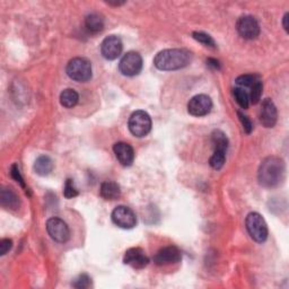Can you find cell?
<instances>
[{
	"label": "cell",
	"instance_id": "cell-1",
	"mask_svg": "<svg viewBox=\"0 0 289 289\" xmlns=\"http://www.w3.org/2000/svg\"><path fill=\"white\" fill-rule=\"evenodd\" d=\"M286 175V165L281 158L276 156L266 157L261 163L258 177L261 185L265 188H275L281 184Z\"/></svg>",
	"mask_w": 289,
	"mask_h": 289
},
{
	"label": "cell",
	"instance_id": "cell-2",
	"mask_svg": "<svg viewBox=\"0 0 289 289\" xmlns=\"http://www.w3.org/2000/svg\"><path fill=\"white\" fill-rule=\"evenodd\" d=\"M191 61V53L184 49H167L157 53L154 64L160 70H177L187 67Z\"/></svg>",
	"mask_w": 289,
	"mask_h": 289
},
{
	"label": "cell",
	"instance_id": "cell-3",
	"mask_svg": "<svg viewBox=\"0 0 289 289\" xmlns=\"http://www.w3.org/2000/svg\"><path fill=\"white\" fill-rule=\"evenodd\" d=\"M67 75L78 83H86L92 78V64L85 58H74L66 68Z\"/></svg>",
	"mask_w": 289,
	"mask_h": 289
},
{
	"label": "cell",
	"instance_id": "cell-4",
	"mask_svg": "<svg viewBox=\"0 0 289 289\" xmlns=\"http://www.w3.org/2000/svg\"><path fill=\"white\" fill-rule=\"evenodd\" d=\"M247 230L255 242L263 243L268 238V226L263 217L258 212H250L245 220Z\"/></svg>",
	"mask_w": 289,
	"mask_h": 289
},
{
	"label": "cell",
	"instance_id": "cell-5",
	"mask_svg": "<svg viewBox=\"0 0 289 289\" xmlns=\"http://www.w3.org/2000/svg\"><path fill=\"white\" fill-rule=\"evenodd\" d=\"M129 130L138 138L145 137L151 130V119L145 111H136L129 119Z\"/></svg>",
	"mask_w": 289,
	"mask_h": 289
},
{
	"label": "cell",
	"instance_id": "cell-6",
	"mask_svg": "<svg viewBox=\"0 0 289 289\" xmlns=\"http://www.w3.org/2000/svg\"><path fill=\"white\" fill-rule=\"evenodd\" d=\"M119 69L120 73L129 77L138 75L143 69V58L138 52L135 51L125 53L119 63Z\"/></svg>",
	"mask_w": 289,
	"mask_h": 289
},
{
	"label": "cell",
	"instance_id": "cell-7",
	"mask_svg": "<svg viewBox=\"0 0 289 289\" xmlns=\"http://www.w3.org/2000/svg\"><path fill=\"white\" fill-rule=\"evenodd\" d=\"M47 231L52 239L58 243H66L70 238V231L66 223L53 217L47 221Z\"/></svg>",
	"mask_w": 289,
	"mask_h": 289
},
{
	"label": "cell",
	"instance_id": "cell-8",
	"mask_svg": "<svg viewBox=\"0 0 289 289\" xmlns=\"http://www.w3.org/2000/svg\"><path fill=\"white\" fill-rule=\"evenodd\" d=\"M236 29L238 34L243 39L253 40L256 39L260 34V25L253 16H242L239 17L236 24Z\"/></svg>",
	"mask_w": 289,
	"mask_h": 289
},
{
	"label": "cell",
	"instance_id": "cell-9",
	"mask_svg": "<svg viewBox=\"0 0 289 289\" xmlns=\"http://www.w3.org/2000/svg\"><path fill=\"white\" fill-rule=\"evenodd\" d=\"M112 220L117 226L130 230L137 224V217L135 212L125 206H119L112 211Z\"/></svg>",
	"mask_w": 289,
	"mask_h": 289
},
{
	"label": "cell",
	"instance_id": "cell-10",
	"mask_svg": "<svg viewBox=\"0 0 289 289\" xmlns=\"http://www.w3.org/2000/svg\"><path fill=\"white\" fill-rule=\"evenodd\" d=\"M211 108L212 101L205 94L193 96L188 104V111L193 117H205L211 111Z\"/></svg>",
	"mask_w": 289,
	"mask_h": 289
},
{
	"label": "cell",
	"instance_id": "cell-11",
	"mask_svg": "<svg viewBox=\"0 0 289 289\" xmlns=\"http://www.w3.org/2000/svg\"><path fill=\"white\" fill-rule=\"evenodd\" d=\"M122 41L117 35H110L103 40L101 45L102 56L107 60H116L122 52Z\"/></svg>",
	"mask_w": 289,
	"mask_h": 289
},
{
	"label": "cell",
	"instance_id": "cell-12",
	"mask_svg": "<svg viewBox=\"0 0 289 289\" xmlns=\"http://www.w3.org/2000/svg\"><path fill=\"white\" fill-rule=\"evenodd\" d=\"M124 264L132 266L135 269H143L149 263V259L140 248H132L128 250L123 256Z\"/></svg>",
	"mask_w": 289,
	"mask_h": 289
},
{
	"label": "cell",
	"instance_id": "cell-13",
	"mask_svg": "<svg viewBox=\"0 0 289 289\" xmlns=\"http://www.w3.org/2000/svg\"><path fill=\"white\" fill-rule=\"evenodd\" d=\"M182 255L180 250L176 247H166L163 248L162 250L158 251V252L154 256V262L157 265H167V264H173L179 262L181 260Z\"/></svg>",
	"mask_w": 289,
	"mask_h": 289
},
{
	"label": "cell",
	"instance_id": "cell-14",
	"mask_svg": "<svg viewBox=\"0 0 289 289\" xmlns=\"http://www.w3.org/2000/svg\"><path fill=\"white\" fill-rule=\"evenodd\" d=\"M278 113L275 103L270 99H265L262 102L260 111V121L265 128H274L277 123Z\"/></svg>",
	"mask_w": 289,
	"mask_h": 289
},
{
	"label": "cell",
	"instance_id": "cell-15",
	"mask_svg": "<svg viewBox=\"0 0 289 289\" xmlns=\"http://www.w3.org/2000/svg\"><path fill=\"white\" fill-rule=\"evenodd\" d=\"M119 163L123 166L132 165L135 160V151L131 146L127 143H117L113 147Z\"/></svg>",
	"mask_w": 289,
	"mask_h": 289
},
{
	"label": "cell",
	"instance_id": "cell-16",
	"mask_svg": "<svg viewBox=\"0 0 289 289\" xmlns=\"http://www.w3.org/2000/svg\"><path fill=\"white\" fill-rule=\"evenodd\" d=\"M0 203L5 208L15 210L19 207V198L12 189L3 188L0 191Z\"/></svg>",
	"mask_w": 289,
	"mask_h": 289
},
{
	"label": "cell",
	"instance_id": "cell-17",
	"mask_svg": "<svg viewBox=\"0 0 289 289\" xmlns=\"http://www.w3.org/2000/svg\"><path fill=\"white\" fill-rule=\"evenodd\" d=\"M100 193L102 198L105 200H116L121 194V190H120L119 184L113 181H105L101 185Z\"/></svg>",
	"mask_w": 289,
	"mask_h": 289
},
{
	"label": "cell",
	"instance_id": "cell-18",
	"mask_svg": "<svg viewBox=\"0 0 289 289\" xmlns=\"http://www.w3.org/2000/svg\"><path fill=\"white\" fill-rule=\"evenodd\" d=\"M53 170L52 160L49 156H40L34 163V171L41 176H47Z\"/></svg>",
	"mask_w": 289,
	"mask_h": 289
},
{
	"label": "cell",
	"instance_id": "cell-19",
	"mask_svg": "<svg viewBox=\"0 0 289 289\" xmlns=\"http://www.w3.org/2000/svg\"><path fill=\"white\" fill-rule=\"evenodd\" d=\"M85 26L91 33H99L104 27V19L99 14H91L85 18Z\"/></svg>",
	"mask_w": 289,
	"mask_h": 289
},
{
	"label": "cell",
	"instance_id": "cell-20",
	"mask_svg": "<svg viewBox=\"0 0 289 289\" xmlns=\"http://www.w3.org/2000/svg\"><path fill=\"white\" fill-rule=\"evenodd\" d=\"M78 100H79L78 93L72 88L64 90L61 93V95H60V103H61L62 106L67 108L74 107L78 103Z\"/></svg>",
	"mask_w": 289,
	"mask_h": 289
},
{
	"label": "cell",
	"instance_id": "cell-21",
	"mask_svg": "<svg viewBox=\"0 0 289 289\" xmlns=\"http://www.w3.org/2000/svg\"><path fill=\"white\" fill-rule=\"evenodd\" d=\"M211 140L214 144V148L216 151H224L226 152L228 148V139L226 135L220 130H215L211 135Z\"/></svg>",
	"mask_w": 289,
	"mask_h": 289
},
{
	"label": "cell",
	"instance_id": "cell-22",
	"mask_svg": "<svg viewBox=\"0 0 289 289\" xmlns=\"http://www.w3.org/2000/svg\"><path fill=\"white\" fill-rule=\"evenodd\" d=\"M234 96H235V100L238 103V105L241 106L242 108H248L250 105V97L249 94L247 93L244 88L242 87H236L235 90H234Z\"/></svg>",
	"mask_w": 289,
	"mask_h": 289
},
{
	"label": "cell",
	"instance_id": "cell-23",
	"mask_svg": "<svg viewBox=\"0 0 289 289\" xmlns=\"http://www.w3.org/2000/svg\"><path fill=\"white\" fill-rule=\"evenodd\" d=\"M226 160V152L224 151H214V155L210 157L209 164L215 170H220V168L225 164Z\"/></svg>",
	"mask_w": 289,
	"mask_h": 289
},
{
	"label": "cell",
	"instance_id": "cell-24",
	"mask_svg": "<svg viewBox=\"0 0 289 289\" xmlns=\"http://www.w3.org/2000/svg\"><path fill=\"white\" fill-rule=\"evenodd\" d=\"M263 85L261 83V80H258L256 83L251 87V94H250V103L252 104H258L261 100V95H262Z\"/></svg>",
	"mask_w": 289,
	"mask_h": 289
},
{
	"label": "cell",
	"instance_id": "cell-25",
	"mask_svg": "<svg viewBox=\"0 0 289 289\" xmlns=\"http://www.w3.org/2000/svg\"><path fill=\"white\" fill-rule=\"evenodd\" d=\"M193 39L197 40L198 42L203 43V45L207 46V47H210V48H215L216 47V43L214 41V39L208 34L203 33V32H193Z\"/></svg>",
	"mask_w": 289,
	"mask_h": 289
},
{
	"label": "cell",
	"instance_id": "cell-26",
	"mask_svg": "<svg viewBox=\"0 0 289 289\" xmlns=\"http://www.w3.org/2000/svg\"><path fill=\"white\" fill-rule=\"evenodd\" d=\"M258 77L254 75H242V76H239V77L236 79V84L239 86V87H252L256 81H258Z\"/></svg>",
	"mask_w": 289,
	"mask_h": 289
},
{
	"label": "cell",
	"instance_id": "cell-27",
	"mask_svg": "<svg viewBox=\"0 0 289 289\" xmlns=\"http://www.w3.org/2000/svg\"><path fill=\"white\" fill-rule=\"evenodd\" d=\"M63 194L67 199H72V198H75L78 195V191H77V189L75 188V184H74L73 180L68 179L66 181V184H64Z\"/></svg>",
	"mask_w": 289,
	"mask_h": 289
},
{
	"label": "cell",
	"instance_id": "cell-28",
	"mask_svg": "<svg viewBox=\"0 0 289 289\" xmlns=\"http://www.w3.org/2000/svg\"><path fill=\"white\" fill-rule=\"evenodd\" d=\"M92 285V279L87 275H80L78 278H76L73 286L78 289H86Z\"/></svg>",
	"mask_w": 289,
	"mask_h": 289
},
{
	"label": "cell",
	"instance_id": "cell-29",
	"mask_svg": "<svg viewBox=\"0 0 289 289\" xmlns=\"http://www.w3.org/2000/svg\"><path fill=\"white\" fill-rule=\"evenodd\" d=\"M237 114H238L239 120H241V122L243 124V128L245 130V132L251 134V131H252V130H253V124H252V122H251V120L242 112L238 111Z\"/></svg>",
	"mask_w": 289,
	"mask_h": 289
},
{
	"label": "cell",
	"instance_id": "cell-30",
	"mask_svg": "<svg viewBox=\"0 0 289 289\" xmlns=\"http://www.w3.org/2000/svg\"><path fill=\"white\" fill-rule=\"evenodd\" d=\"M10 174H12V177L15 180L16 182H18V183L21 185V187L25 188L24 180H23V177H21V175H20L19 168H18L17 165L14 164V165L12 166V168H10Z\"/></svg>",
	"mask_w": 289,
	"mask_h": 289
},
{
	"label": "cell",
	"instance_id": "cell-31",
	"mask_svg": "<svg viewBox=\"0 0 289 289\" xmlns=\"http://www.w3.org/2000/svg\"><path fill=\"white\" fill-rule=\"evenodd\" d=\"M13 247V241L9 238H4L0 241V255H5Z\"/></svg>",
	"mask_w": 289,
	"mask_h": 289
},
{
	"label": "cell",
	"instance_id": "cell-32",
	"mask_svg": "<svg viewBox=\"0 0 289 289\" xmlns=\"http://www.w3.org/2000/svg\"><path fill=\"white\" fill-rule=\"evenodd\" d=\"M208 64L211 67H214L215 69H220V64H219V61H217V60L215 59H208Z\"/></svg>",
	"mask_w": 289,
	"mask_h": 289
},
{
	"label": "cell",
	"instance_id": "cell-33",
	"mask_svg": "<svg viewBox=\"0 0 289 289\" xmlns=\"http://www.w3.org/2000/svg\"><path fill=\"white\" fill-rule=\"evenodd\" d=\"M288 16H289V14L286 13L285 16H283V18H282V25H283V29H285L286 32H288Z\"/></svg>",
	"mask_w": 289,
	"mask_h": 289
}]
</instances>
